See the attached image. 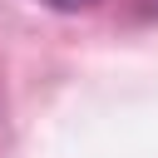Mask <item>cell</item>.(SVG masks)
Wrapping results in <instances>:
<instances>
[{"label":"cell","mask_w":158,"mask_h":158,"mask_svg":"<svg viewBox=\"0 0 158 158\" xmlns=\"http://www.w3.org/2000/svg\"><path fill=\"white\" fill-rule=\"evenodd\" d=\"M40 5H49V10H64V15H74V10H94L99 0H40Z\"/></svg>","instance_id":"1"}]
</instances>
